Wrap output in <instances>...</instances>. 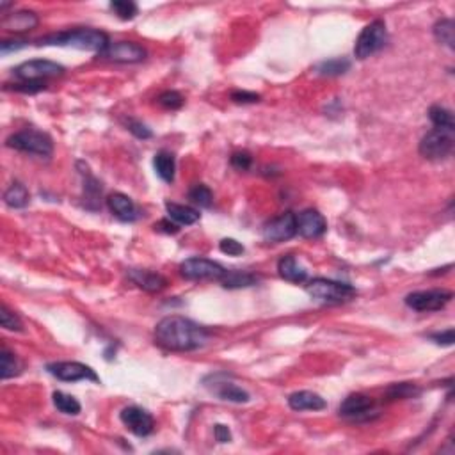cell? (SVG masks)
<instances>
[{"instance_id": "e0dca14e", "label": "cell", "mask_w": 455, "mask_h": 455, "mask_svg": "<svg viewBox=\"0 0 455 455\" xmlns=\"http://www.w3.org/2000/svg\"><path fill=\"white\" fill-rule=\"evenodd\" d=\"M107 205L111 208V212L123 222H133L139 217L135 203L123 192H114V194L109 196Z\"/></svg>"}, {"instance_id": "9a60e30c", "label": "cell", "mask_w": 455, "mask_h": 455, "mask_svg": "<svg viewBox=\"0 0 455 455\" xmlns=\"http://www.w3.org/2000/svg\"><path fill=\"white\" fill-rule=\"evenodd\" d=\"M120 420L123 425L132 434H135L138 438H146L155 430V420L153 416L138 406L125 407L123 411L120 413Z\"/></svg>"}, {"instance_id": "2e32d148", "label": "cell", "mask_w": 455, "mask_h": 455, "mask_svg": "<svg viewBox=\"0 0 455 455\" xmlns=\"http://www.w3.org/2000/svg\"><path fill=\"white\" fill-rule=\"evenodd\" d=\"M297 217V233L304 237V239H318L322 237L327 231V221L326 217L318 210L308 208L302 210Z\"/></svg>"}, {"instance_id": "484cf974", "label": "cell", "mask_w": 455, "mask_h": 455, "mask_svg": "<svg viewBox=\"0 0 455 455\" xmlns=\"http://www.w3.org/2000/svg\"><path fill=\"white\" fill-rule=\"evenodd\" d=\"M429 120L432 121L434 129L455 132L454 114H452V111H448L447 107H443V105H432V107H430V109H429Z\"/></svg>"}, {"instance_id": "5bb4252c", "label": "cell", "mask_w": 455, "mask_h": 455, "mask_svg": "<svg viewBox=\"0 0 455 455\" xmlns=\"http://www.w3.org/2000/svg\"><path fill=\"white\" fill-rule=\"evenodd\" d=\"M100 57L111 62H120V64H132V62L144 61L146 50L133 41H116L100 53Z\"/></svg>"}, {"instance_id": "8fae6325", "label": "cell", "mask_w": 455, "mask_h": 455, "mask_svg": "<svg viewBox=\"0 0 455 455\" xmlns=\"http://www.w3.org/2000/svg\"><path fill=\"white\" fill-rule=\"evenodd\" d=\"M205 386H207L216 397H219L221 400H226V402L246 404L251 400V395L244 388L231 382L226 374H213V376H210L208 379H205Z\"/></svg>"}, {"instance_id": "f6af8a7d", "label": "cell", "mask_w": 455, "mask_h": 455, "mask_svg": "<svg viewBox=\"0 0 455 455\" xmlns=\"http://www.w3.org/2000/svg\"><path fill=\"white\" fill-rule=\"evenodd\" d=\"M155 228L160 231H164V233H169V235H174L180 231V226H178L177 222L168 221V219H164V221H160L159 224H155Z\"/></svg>"}, {"instance_id": "b9f144b4", "label": "cell", "mask_w": 455, "mask_h": 455, "mask_svg": "<svg viewBox=\"0 0 455 455\" xmlns=\"http://www.w3.org/2000/svg\"><path fill=\"white\" fill-rule=\"evenodd\" d=\"M260 94L251 93V91H233V93H231V100H233L235 103H242V105L260 102Z\"/></svg>"}, {"instance_id": "8d00e7d4", "label": "cell", "mask_w": 455, "mask_h": 455, "mask_svg": "<svg viewBox=\"0 0 455 455\" xmlns=\"http://www.w3.org/2000/svg\"><path fill=\"white\" fill-rule=\"evenodd\" d=\"M125 127L130 133H133L138 139H150L153 138V132L148 129V125H144L142 121L133 120V118H125Z\"/></svg>"}, {"instance_id": "1f68e13d", "label": "cell", "mask_w": 455, "mask_h": 455, "mask_svg": "<svg viewBox=\"0 0 455 455\" xmlns=\"http://www.w3.org/2000/svg\"><path fill=\"white\" fill-rule=\"evenodd\" d=\"M189 199L201 208H210L213 205L212 190L208 189L205 183H196V185H192V189L189 190Z\"/></svg>"}, {"instance_id": "277c9868", "label": "cell", "mask_w": 455, "mask_h": 455, "mask_svg": "<svg viewBox=\"0 0 455 455\" xmlns=\"http://www.w3.org/2000/svg\"><path fill=\"white\" fill-rule=\"evenodd\" d=\"M9 148L29 155H38V157H50L53 153V141L49 133L41 130L25 129L22 132H16L9 135L5 141Z\"/></svg>"}, {"instance_id": "cb8c5ba5", "label": "cell", "mask_w": 455, "mask_h": 455, "mask_svg": "<svg viewBox=\"0 0 455 455\" xmlns=\"http://www.w3.org/2000/svg\"><path fill=\"white\" fill-rule=\"evenodd\" d=\"M260 281V278L251 272H242V270H226L221 278V283L224 288H248L255 287Z\"/></svg>"}, {"instance_id": "3957f363", "label": "cell", "mask_w": 455, "mask_h": 455, "mask_svg": "<svg viewBox=\"0 0 455 455\" xmlns=\"http://www.w3.org/2000/svg\"><path fill=\"white\" fill-rule=\"evenodd\" d=\"M306 292L309 294L311 299L324 302V304H341V302L350 301V299L358 296L352 285L326 278L311 279L308 287H306Z\"/></svg>"}, {"instance_id": "d590c367", "label": "cell", "mask_w": 455, "mask_h": 455, "mask_svg": "<svg viewBox=\"0 0 455 455\" xmlns=\"http://www.w3.org/2000/svg\"><path fill=\"white\" fill-rule=\"evenodd\" d=\"M157 102H159L160 107L164 109H168V111H178L183 105V96H181L178 91H164L159 98H157Z\"/></svg>"}, {"instance_id": "d6a6232c", "label": "cell", "mask_w": 455, "mask_h": 455, "mask_svg": "<svg viewBox=\"0 0 455 455\" xmlns=\"http://www.w3.org/2000/svg\"><path fill=\"white\" fill-rule=\"evenodd\" d=\"M421 393V389L418 388L416 385H411V382H400V385H393L391 388H388L386 391V397L389 400H402V398H415Z\"/></svg>"}, {"instance_id": "6da1fadb", "label": "cell", "mask_w": 455, "mask_h": 455, "mask_svg": "<svg viewBox=\"0 0 455 455\" xmlns=\"http://www.w3.org/2000/svg\"><path fill=\"white\" fill-rule=\"evenodd\" d=\"M207 340V329L181 315L164 317L155 327V341L171 352H190L203 347Z\"/></svg>"}, {"instance_id": "5b68a950", "label": "cell", "mask_w": 455, "mask_h": 455, "mask_svg": "<svg viewBox=\"0 0 455 455\" xmlns=\"http://www.w3.org/2000/svg\"><path fill=\"white\" fill-rule=\"evenodd\" d=\"M388 43V31H386V23L382 20H374L368 23L361 32H359L356 44H354V55L359 61L372 57L374 53L382 50Z\"/></svg>"}, {"instance_id": "f546056e", "label": "cell", "mask_w": 455, "mask_h": 455, "mask_svg": "<svg viewBox=\"0 0 455 455\" xmlns=\"http://www.w3.org/2000/svg\"><path fill=\"white\" fill-rule=\"evenodd\" d=\"M350 70V61L349 59L343 57H336V59H329V61L320 62L317 66V73L324 77H338L343 75L347 71Z\"/></svg>"}, {"instance_id": "30bf717a", "label": "cell", "mask_w": 455, "mask_h": 455, "mask_svg": "<svg viewBox=\"0 0 455 455\" xmlns=\"http://www.w3.org/2000/svg\"><path fill=\"white\" fill-rule=\"evenodd\" d=\"M226 269L213 260H207V258H189V260L181 261L180 265V274L185 279H192V281H199V279H213V281H221L224 276Z\"/></svg>"}, {"instance_id": "83f0119b", "label": "cell", "mask_w": 455, "mask_h": 455, "mask_svg": "<svg viewBox=\"0 0 455 455\" xmlns=\"http://www.w3.org/2000/svg\"><path fill=\"white\" fill-rule=\"evenodd\" d=\"M53 406L57 407V411L68 416H77L80 413V402L75 397L64 393V391H53L52 395Z\"/></svg>"}, {"instance_id": "60d3db41", "label": "cell", "mask_w": 455, "mask_h": 455, "mask_svg": "<svg viewBox=\"0 0 455 455\" xmlns=\"http://www.w3.org/2000/svg\"><path fill=\"white\" fill-rule=\"evenodd\" d=\"M14 91H20V93H40L43 89H47V82H18L13 86Z\"/></svg>"}, {"instance_id": "ab89813d", "label": "cell", "mask_w": 455, "mask_h": 455, "mask_svg": "<svg viewBox=\"0 0 455 455\" xmlns=\"http://www.w3.org/2000/svg\"><path fill=\"white\" fill-rule=\"evenodd\" d=\"M429 338L434 341V343L447 345V347H450V345H454V341H455L454 327H448L447 331L434 333V335H429Z\"/></svg>"}, {"instance_id": "4316f807", "label": "cell", "mask_w": 455, "mask_h": 455, "mask_svg": "<svg viewBox=\"0 0 455 455\" xmlns=\"http://www.w3.org/2000/svg\"><path fill=\"white\" fill-rule=\"evenodd\" d=\"M434 38L441 44L454 49L455 47V23L452 18H441L434 25Z\"/></svg>"}, {"instance_id": "f1b7e54d", "label": "cell", "mask_w": 455, "mask_h": 455, "mask_svg": "<svg viewBox=\"0 0 455 455\" xmlns=\"http://www.w3.org/2000/svg\"><path fill=\"white\" fill-rule=\"evenodd\" d=\"M80 174H82V178H84V198H86V207H91V201L93 203H96L98 207V198H100V194H102V183L96 180V178L89 172V168L88 166H84V169L80 171Z\"/></svg>"}, {"instance_id": "e575fe53", "label": "cell", "mask_w": 455, "mask_h": 455, "mask_svg": "<svg viewBox=\"0 0 455 455\" xmlns=\"http://www.w3.org/2000/svg\"><path fill=\"white\" fill-rule=\"evenodd\" d=\"M0 324H2V327L8 329V331H22L23 329V324L22 320H20V317H18L16 313H13V311L8 308V304L0 306Z\"/></svg>"}, {"instance_id": "f35d334b", "label": "cell", "mask_w": 455, "mask_h": 455, "mask_svg": "<svg viewBox=\"0 0 455 455\" xmlns=\"http://www.w3.org/2000/svg\"><path fill=\"white\" fill-rule=\"evenodd\" d=\"M219 249H221V252L228 255V257H240V255H244V251H246L242 244L235 239H222L221 242H219Z\"/></svg>"}, {"instance_id": "d4e9b609", "label": "cell", "mask_w": 455, "mask_h": 455, "mask_svg": "<svg viewBox=\"0 0 455 455\" xmlns=\"http://www.w3.org/2000/svg\"><path fill=\"white\" fill-rule=\"evenodd\" d=\"M31 201V194L23 183L20 181H14L8 187V190L4 192V203L9 208H25Z\"/></svg>"}, {"instance_id": "ba28073f", "label": "cell", "mask_w": 455, "mask_h": 455, "mask_svg": "<svg viewBox=\"0 0 455 455\" xmlns=\"http://www.w3.org/2000/svg\"><path fill=\"white\" fill-rule=\"evenodd\" d=\"M338 413L341 418H347L350 421H370L379 416V407L376 400L368 395L352 393L340 404Z\"/></svg>"}, {"instance_id": "836d02e7", "label": "cell", "mask_w": 455, "mask_h": 455, "mask_svg": "<svg viewBox=\"0 0 455 455\" xmlns=\"http://www.w3.org/2000/svg\"><path fill=\"white\" fill-rule=\"evenodd\" d=\"M111 11L121 20H133L138 16L139 8L135 2H130V0H114L111 2Z\"/></svg>"}, {"instance_id": "44dd1931", "label": "cell", "mask_w": 455, "mask_h": 455, "mask_svg": "<svg viewBox=\"0 0 455 455\" xmlns=\"http://www.w3.org/2000/svg\"><path fill=\"white\" fill-rule=\"evenodd\" d=\"M278 272L285 281H288V283L301 285L308 279V272H306V269L297 263L296 257H292V255H287V257H283L278 261Z\"/></svg>"}, {"instance_id": "9c48e42d", "label": "cell", "mask_w": 455, "mask_h": 455, "mask_svg": "<svg viewBox=\"0 0 455 455\" xmlns=\"http://www.w3.org/2000/svg\"><path fill=\"white\" fill-rule=\"evenodd\" d=\"M454 299V294L443 288L434 290H420L406 296V306L418 313H429V311H439Z\"/></svg>"}, {"instance_id": "7a4b0ae2", "label": "cell", "mask_w": 455, "mask_h": 455, "mask_svg": "<svg viewBox=\"0 0 455 455\" xmlns=\"http://www.w3.org/2000/svg\"><path fill=\"white\" fill-rule=\"evenodd\" d=\"M44 47H66V49L88 50V52H96L98 55L111 44L109 36L98 29H73V31H64L59 34H50L47 38H41L40 43Z\"/></svg>"}, {"instance_id": "ffe728a7", "label": "cell", "mask_w": 455, "mask_h": 455, "mask_svg": "<svg viewBox=\"0 0 455 455\" xmlns=\"http://www.w3.org/2000/svg\"><path fill=\"white\" fill-rule=\"evenodd\" d=\"M38 23H40V20L32 11H14V13L5 14L4 20H2V27L5 31L14 32V34L32 31Z\"/></svg>"}, {"instance_id": "7c38bea8", "label": "cell", "mask_w": 455, "mask_h": 455, "mask_svg": "<svg viewBox=\"0 0 455 455\" xmlns=\"http://www.w3.org/2000/svg\"><path fill=\"white\" fill-rule=\"evenodd\" d=\"M49 374H52L55 379L64 380V382H79V380H93L100 382V377L91 367L79 361H59L50 363L47 367Z\"/></svg>"}, {"instance_id": "7bdbcfd3", "label": "cell", "mask_w": 455, "mask_h": 455, "mask_svg": "<svg viewBox=\"0 0 455 455\" xmlns=\"http://www.w3.org/2000/svg\"><path fill=\"white\" fill-rule=\"evenodd\" d=\"M213 436L219 443H230L231 441V430L222 424H217L213 427Z\"/></svg>"}, {"instance_id": "4fadbf2b", "label": "cell", "mask_w": 455, "mask_h": 455, "mask_svg": "<svg viewBox=\"0 0 455 455\" xmlns=\"http://www.w3.org/2000/svg\"><path fill=\"white\" fill-rule=\"evenodd\" d=\"M297 235V217L294 212H285L263 224V239L267 242H287Z\"/></svg>"}, {"instance_id": "603a6c76", "label": "cell", "mask_w": 455, "mask_h": 455, "mask_svg": "<svg viewBox=\"0 0 455 455\" xmlns=\"http://www.w3.org/2000/svg\"><path fill=\"white\" fill-rule=\"evenodd\" d=\"M166 210H168V216L172 222H177L178 226H190L196 224L199 221L201 213L192 207H187V205H178V203H166Z\"/></svg>"}, {"instance_id": "4dcf8cb0", "label": "cell", "mask_w": 455, "mask_h": 455, "mask_svg": "<svg viewBox=\"0 0 455 455\" xmlns=\"http://www.w3.org/2000/svg\"><path fill=\"white\" fill-rule=\"evenodd\" d=\"M18 374H20V363L14 358V354L9 352L8 349H2L0 352V376L2 379L8 380Z\"/></svg>"}, {"instance_id": "ac0fdd59", "label": "cell", "mask_w": 455, "mask_h": 455, "mask_svg": "<svg viewBox=\"0 0 455 455\" xmlns=\"http://www.w3.org/2000/svg\"><path fill=\"white\" fill-rule=\"evenodd\" d=\"M129 278L132 279L139 288L146 290V292H160V290H164L166 285H168V279L164 278L162 274L146 269H130Z\"/></svg>"}, {"instance_id": "74e56055", "label": "cell", "mask_w": 455, "mask_h": 455, "mask_svg": "<svg viewBox=\"0 0 455 455\" xmlns=\"http://www.w3.org/2000/svg\"><path fill=\"white\" fill-rule=\"evenodd\" d=\"M231 166L239 171H248L252 166V155L249 151H235L230 159Z\"/></svg>"}, {"instance_id": "8992f818", "label": "cell", "mask_w": 455, "mask_h": 455, "mask_svg": "<svg viewBox=\"0 0 455 455\" xmlns=\"http://www.w3.org/2000/svg\"><path fill=\"white\" fill-rule=\"evenodd\" d=\"M14 77L20 82H47L49 79H55L64 73V66L47 59H34V61L22 62L13 70Z\"/></svg>"}, {"instance_id": "52a82bcc", "label": "cell", "mask_w": 455, "mask_h": 455, "mask_svg": "<svg viewBox=\"0 0 455 455\" xmlns=\"http://www.w3.org/2000/svg\"><path fill=\"white\" fill-rule=\"evenodd\" d=\"M454 151V132L432 129L420 141V155L427 160H445Z\"/></svg>"}, {"instance_id": "7402d4cb", "label": "cell", "mask_w": 455, "mask_h": 455, "mask_svg": "<svg viewBox=\"0 0 455 455\" xmlns=\"http://www.w3.org/2000/svg\"><path fill=\"white\" fill-rule=\"evenodd\" d=\"M153 168L155 172L160 177V180H164L166 183H172V181H174V174H177V160H174V155H172L171 151L162 150L155 155Z\"/></svg>"}, {"instance_id": "d6986e66", "label": "cell", "mask_w": 455, "mask_h": 455, "mask_svg": "<svg viewBox=\"0 0 455 455\" xmlns=\"http://www.w3.org/2000/svg\"><path fill=\"white\" fill-rule=\"evenodd\" d=\"M288 406L294 411H322L327 404L322 397L315 391H296L288 397Z\"/></svg>"}, {"instance_id": "ee69618b", "label": "cell", "mask_w": 455, "mask_h": 455, "mask_svg": "<svg viewBox=\"0 0 455 455\" xmlns=\"http://www.w3.org/2000/svg\"><path fill=\"white\" fill-rule=\"evenodd\" d=\"M27 44V41H23V40H13V41H2V43H0V52L4 53H9V52H13V50H20V49H23V47H25Z\"/></svg>"}]
</instances>
